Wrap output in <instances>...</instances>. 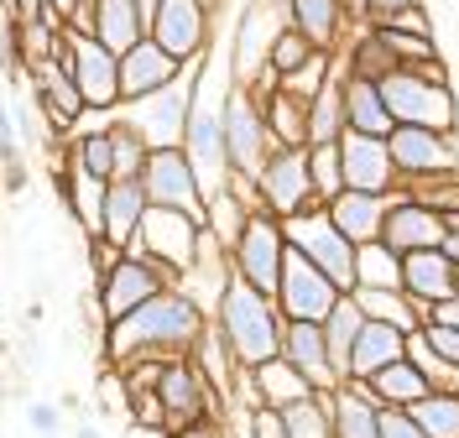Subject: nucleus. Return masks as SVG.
<instances>
[{
    "label": "nucleus",
    "mask_w": 459,
    "mask_h": 438,
    "mask_svg": "<svg viewBox=\"0 0 459 438\" xmlns=\"http://www.w3.org/2000/svg\"><path fill=\"white\" fill-rule=\"evenodd\" d=\"M204 323L209 319L199 313V303L162 288L157 297H146L142 308H131L126 319H115L100 334V350H105L110 371H126L131 360H178V355H188L199 345Z\"/></svg>",
    "instance_id": "obj_1"
},
{
    "label": "nucleus",
    "mask_w": 459,
    "mask_h": 438,
    "mask_svg": "<svg viewBox=\"0 0 459 438\" xmlns=\"http://www.w3.org/2000/svg\"><path fill=\"white\" fill-rule=\"evenodd\" d=\"M209 323L220 329V339L230 345L235 355V365H261V360H272V355H282V308L256 292L251 282H240L235 271H230L225 292H220V303H214V313Z\"/></svg>",
    "instance_id": "obj_2"
},
{
    "label": "nucleus",
    "mask_w": 459,
    "mask_h": 438,
    "mask_svg": "<svg viewBox=\"0 0 459 438\" xmlns=\"http://www.w3.org/2000/svg\"><path fill=\"white\" fill-rule=\"evenodd\" d=\"M381 99H386L392 125H429V131H449V136L459 125V99L449 89L444 58L429 68H392L381 79Z\"/></svg>",
    "instance_id": "obj_3"
},
{
    "label": "nucleus",
    "mask_w": 459,
    "mask_h": 438,
    "mask_svg": "<svg viewBox=\"0 0 459 438\" xmlns=\"http://www.w3.org/2000/svg\"><path fill=\"white\" fill-rule=\"evenodd\" d=\"M194 84H199V63H188L172 84L152 89L142 99H120L115 105V120L126 131H136L146 142V151L183 146V125H188V110H194Z\"/></svg>",
    "instance_id": "obj_4"
},
{
    "label": "nucleus",
    "mask_w": 459,
    "mask_h": 438,
    "mask_svg": "<svg viewBox=\"0 0 459 438\" xmlns=\"http://www.w3.org/2000/svg\"><path fill=\"white\" fill-rule=\"evenodd\" d=\"M199 235L204 225L194 214H178V209H152L146 204L142 225H136V240H131V251L152 262L162 277H168V288L178 282V271H188V266L199 262Z\"/></svg>",
    "instance_id": "obj_5"
},
{
    "label": "nucleus",
    "mask_w": 459,
    "mask_h": 438,
    "mask_svg": "<svg viewBox=\"0 0 459 438\" xmlns=\"http://www.w3.org/2000/svg\"><path fill=\"white\" fill-rule=\"evenodd\" d=\"M157 402H162V434H183V428H199V423H220L225 417V402L214 397V386L204 381V371L188 355L162 360Z\"/></svg>",
    "instance_id": "obj_6"
},
{
    "label": "nucleus",
    "mask_w": 459,
    "mask_h": 438,
    "mask_svg": "<svg viewBox=\"0 0 459 438\" xmlns=\"http://www.w3.org/2000/svg\"><path fill=\"white\" fill-rule=\"evenodd\" d=\"M282 235H287V251H298L303 262H314L340 292L355 288V245L329 225L324 204H308V209H298L292 219H282Z\"/></svg>",
    "instance_id": "obj_7"
},
{
    "label": "nucleus",
    "mask_w": 459,
    "mask_h": 438,
    "mask_svg": "<svg viewBox=\"0 0 459 438\" xmlns=\"http://www.w3.org/2000/svg\"><path fill=\"white\" fill-rule=\"evenodd\" d=\"M168 288V277L157 271L152 262H142L136 251H120L110 262L105 277H94V297H89V319L100 323V334L110 329L115 319H126L131 308H142L146 297H157V292Z\"/></svg>",
    "instance_id": "obj_8"
},
{
    "label": "nucleus",
    "mask_w": 459,
    "mask_h": 438,
    "mask_svg": "<svg viewBox=\"0 0 459 438\" xmlns=\"http://www.w3.org/2000/svg\"><path fill=\"white\" fill-rule=\"evenodd\" d=\"M392 167H397V188H418L433 177L459 173V146L449 131H429V125H392L386 136Z\"/></svg>",
    "instance_id": "obj_9"
},
{
    "label": "nucleus",
    "mask_w": 459,
    "mask_h": 438,
    "mask_svg": "<svg viewBox=\"0 0 459 438\" xmlns=\"http://www.w3.org/2000/svg\"><path fill=\"white\" fill-rule=\"evenodd\" d=\"M282 262H287V235H282V219L266 214V209H251L240 240L230 245V271L240 282H251L256 292H277V277H282Z\"/></svg>",
    "instance_id": "obj_10"
},
{
    "label": "nucleus",
    "mask_w": 459,
    "mask_h": 438,
    "mask_svg": "<svg viewBox=\"0 0 459 438\" xmlns=\"http://www.w3.org/2000/svg\"><path fill=\"white\" fill-rule=\"evenodd\" d=\"M220 116H225V157H230V173H235V177H256L261 162L277 151L272 131H266V120H261L256 94H251L246 84H230V89H225V105H220Z\"/></svg>",
    "instance_id": "obj_11"
},
{
    "label": "nucleus",
    "mask_w": 459,
    "mask_h": 438,
    "mask_svg": "<svg viewBox=\"0 0 459 438\" xmlns=\"http://www.w3.org/2000/svg\"><path fill=\"white\" fill-rule=\"evenodd\" d=\"M251 188H256V209L277 214V219H292L298 209L318 204L314 177H308V146H277L261 162V173L251 177Z\"/></svg>",
    "instance_id": "obj_12"
},
{
    "label": "nucleus",
    "mask_w": 459,
    "mask_h": 438,
    "mask_svg": "<svg viewBox=\"0 0 459 438\" xmlns=\"http://www.w3.org/2000/svg\"><path fill=\"white\" fill-rule=\"evenodd\" d=\"M57 58L68 63L84 110H115V105H120V63H115V53L105 47V42H94V37H84V31L63 27Z\"/></svg>",
    "instance_id": "obj_13"
},
{
    "label": "nucleus",
    "mask_w": 459,
    "mask_h": 438,
    "mask_svg": "<svg viewBox=\"0 0 459 438\" xmlns=\"http://www.w3.org/2000/svg\"><path fill=\"white\" fill-rule=\"evenodd\" d=\"M142 188H146V204L152 209H178V214H194L204 225V188H199V173H194V162H188L183 146L146 151Z\"/></svg>",
    "instance_id": "obj_14"
},
{
    "label": "nucleus",
    "mask_w": 459,
    "mask_h": 438,
    "mask_svg": "<svg viewBox=\"0 0 459 438\" xmlns=\"http://www.w3.org/2000/svg\"><path fill=\"white\" fill-rule=\"evenodd\" d=\"M287 27L282 5L272 0H246L240 21H235V37H230V79L235 84H251L261 68H266V53L277 42V31Z\"/></svg>",
    "instance_id": "obj_15"
},
{
    "label": "nucleus",
    "mask_w": 459,
    "mask_h": 438,
    "mask_svg": "<svg viewBox=\"0 0 459 438\" xmlns=\"http://www.w3.org/2000/svg\"><path fill=\"white\" fill-rule=\"evenodd\" d=\"M272 303L282 308V319H303V323H324V313L340 303V288L318 271L314 262H303L298 251H287L282 277H277V292Z\"/></svg>",
    "instance_id": "obj_16"
},
{
    "label": "nucleus",
    "mask_w": 459,
    "mask_h": 438,
    "mask_svg": "<svg viewBox=\"0 0 459 438\" xmlns=\"http://www.w3.org/2000/svg\"><path fill=\"white\" fill-rule=\"evenodd\" d=\"M146 37L162 53H172L178 63H199L209 53L214 21H209V11H204L199 0H162L157 16H152V27H146Z\"/></svg>",
    "instance_id": "obj_17"
},
{
    "label": "nucleus",
    "mask_w": 459,
    "mask_h": 438,
    "mask_svg": "<svg viewBox=\"0 0 459 438\" xmlns=\"http://www.w3.org/2000/svg\"><path fill=\"white\" fill-rule=\"evenodd\" d=\"M22 84L31 89V99H37V110L48 116L53 131H74V120L84 116V99H79V84H74V73H68V63L63 58H48L37 63V68H22Z\"/></svg>",
    "instance_id": "obj_18"
},
{
    "label": "nucleus",
    "mask_w": 459,
    "mask_h": 438,
    "mask_svg": "<svg viewBox=\"0 0 459 438\" xmlns=\"http://www.w3.org/2000/svg\"><path fill=\"white\" fill-rule=\"evenodd\" d=\"M340 173H344V188H355V193H392L397 188V167H392L386 136L344 131L340 136Z\"/></svg>",
    "instance_id": "obj_19"
},
{
    "label": "nucleus",
    "mask_w": 459,
    "mask_h": 438,
    "mask_svg": "<svg viewBox=\"0 0 459 438\" xmlns=\"http://www.w3.org/2000/svg\"><path fill=\"white\" fill-rule=\"evenodd\" d=\"M381 240L407 256V251H433L444 240V214L429 204H418L412 193L392 188V204H386V219H381Z\"/></svg>",
    "instance_id": "obj_20"
},
{
    "label": "nucleus",
    "mask_w": 459,
    "mask_h": 438,
    "mask_svg": "<svg viewBox=\"0 0 459 438\" xmlns=\"http://www.w3.org/2000/svg\"><path fill=\"white\" fill-rule=\"evenodd\" d=\"M282 16H287V27L303 31L318 53H340L350 27H355L344 0H282Z\"/></svg>",
    "instance_id": "obj_21"
},
{
    "label": "nucleus",
    "mask_w": 459,
    "mask_h": 438,
    "mask_svg": "<svg viewBox=\"0 0 459 438\" xmlns=\"http://www.w3.org/2000/svg\"><path fill=\"white\" fill-rule=\"evenodd\" d=\"M115 63H120V99H142V94L172 84V79L188 68V63H178L172 53H162L152 37L131 42L126 53H115Z\"/></svg>",
    "instance_id": "obj_22"
},
{
    "label": "nucleus",
    "mask_w": 459,
    "mask_h": 438,
    "mask_svg": "<svg viewBox=\"0 0 459 438\" xmlns=\"http://www.w3.org/2000/svg\"><path fill=\"white\" fill-rule=\"evenodd\" d=\"M142 214H146L142 177H115V183H105V209H100V235L94 240H105L115 251H131Z\"/></svg>",
    "instance_id": "obj_23"
},
{
    "label": "nucleus",
    "mask_w": 459,
    "mask_h": 438,
    "mask_svg": "<svg viewBox=\"0 0 459 438\" xmlns=\"http://www.w3.org/2000/svg\"><path fill=\"white\" fill-rule=\"evenodd\" d=\"M282 360L308 381L314 391H334V386H340L334 365H329V350H324V329H318V323H303V319L282 323Z\"/></svg>",
    "instance_id": "obj_24"
},
{
    "label": "nucleus",
    "mask_w": 459,
    "mask_h": 438,
    "mask_svg": "<svg viewBox=\"0 0 459 438\" xmlns=\"http://www.w3.org/2000/svg\"><path fill=\"white\" fill-rule=\"evenodd\" d=\"M386 204H392V193H355V188H344V193H334V199L324 204V214H329V225H334L350 245H366V240H381Z\"/></svg>",
    "instance_id": "obj_25"
},
{
    "label": "nucleus",
    "mask_w": 459,
    "mask_h": 438,
    "mask_svg": "<svg viewBox=\"0 0 459 438\" xmlns=\"http://www.w3.org/2000/svg\"><path fill=\"white\" fill-rule=\"evenodd\" d=\"M402 292L418 297L423 308L455 297V262H449L438 245H433V251H407V256H402Z\"/></svg>",
    "instance_id": "obj_26"
},
{
    "label": "nucleus",
    "mask_w": 459,
    "mask_h": 438,
    "mask_svg": "<svg viewBox=\"0 0 459 438\" xmlns=\"http://www.w3.org/2000/svg\"><path fill=\"white\" fill-rule=\"evenodd\" d=\"M407 355V334H402L397 323H376L366 319L360 323V334H355V350H350V376L344 381H366L376 376L381 365H392Z\"/></svg>",
    "instance_id": "obj_27"
},
{
    "label": "nucleus",
    "mask_w": 459,
    "mask_h": 438,
    "mask_svg": "<svg viewBox=\"0 0 459 438\" xmlns=\"http://www.w3.org/2000/svg\"><path fill=\"white\" fill-rule=\"evenodd\" d=\"M329 417H334V438H381V408L360 381H340L329 391Z\"/></svg>",
    "instance_id": "obj_28"
},
{
    "label": "nucleus",
    "mask_w": 459,
    "mask_h": 438,
    "mask_svg": "<svg viewBox=\"0 0 459 438\" xmlns=\"http://www.w3.org/2000/svg\"><path fill=\"white\" fill-rule=\"evenodd\" d=\"M355 297V308L376 323H397L402 334H418L423 323H429V308L418 303V297H407L402 288H350Z\"/></svg>",
    "instance_id": "obj_29"
},
{
    "label": "nucleus",
    "mask_w": 459,
    "mask_h": 438,
    "mask_svg": "<svg viewBox=\"0 0 459 438\" xmlns=\"http://www.w3.org/2000/svg\"><path fill=\"white\" fill-rule=\"evenodd\" d=\"M366 391H371V402L376 408H412V402H423L433 386H429V376L402 355V360H392V365H381L376 376H366L360 381Z\"/></svg>",
    "instance_id": "obj_30"
},
{
    "label": "nucleus",
    "mask_w": 459,
    "mask_h": 438,
    "mask_svg": "<svg viewBox=\"0 0 459 438\" xmlns=\"http://www.w3.org/2000/svg\"><path fill=\"white\" fill-rule=\"evenodd\" d=\"M89 37L105 42L110 53H126L131 42H142L146 27L136 16V0H89Z\"/></svg>",
    "instance_id": "obj_31"
},
{
    "label": "nucleus",
    "mask_w": 459,
    "mask_h": 438,
    "mask_svg": "<svg viewBox=\"0 0 459 438\" xmlns=\"http://www.w3.org/2000/svg\"><path fill=\"white\" fill-rule=\"evenodd\" d=\"M340 89H344V131H360V136H392V116H386L381 84L344 73Z\"/></svg>",
    "instance_id": "obj_32"
},
{
    "label": "nucleus",
    "mask_w": 459,
    "mask_h": 438,
    "mask_svg": "<svg viewBox=\"0 0 459 438\" xmlns=\"http://www.w3.org/2000/svg\"><path fill=\"white\" fill-rule=\"evenodd\" d=\"M256 105H261V120H266V131H272L277 146H308V105L303 99H292L287 89H272V94H256Z\"/></svg>",
    "instance_id": "obj_33"
},
{
    "label": "nucleus",
    "mask_w": 459,
    "mask_h": 438,
    "mask_svg": "<svg viewBox=\"0 0 459 438\" xmlns=\"http://www.w3.org/2000/svg\"><path fill=\"white\" fill-rule=\"evenodd\" d=\"M360 323H366V313L355 308V297L350 292H340V303L324 313V350H329V365H334V376H350V350H355V334H360Z\"/></svg>",
    "instance_id": "obj_34"
},
{
    "label": "nucleus",
    "mask_w": 459,
    "mask_h": 438,
    "mask_svg": "<svg viewBox=\"0 0 459 438\" xmlns=\"http://www.w3.org/2000/svg\"><path fill=\"white\" fill-rule=\"evenodd\" d=\"M251 381H256V397L261 408H292V402H303V397H314V386L298 376L292 365H287L282 355H272V360H261V365H251Z\"/></svg>",
    "instance_id": "obj_35"
},
{
    "label": "nucleus",
    "mask_w": 459,
    "mask_h": 438,
    "mask_svg": "<svg viewBox=\"0 0 459 438\" xmlns=\"http://www.w3.org/2000/svg\"><path fill=\"white\" fill-rule=\"evenodd\" d=\"M340 84H344V68L334 58L329 84L308 99V146H324V142H340L344 136V89Z\"/></svg>",
    "instance_id": "obj_36"
},
{
    "label": "nucleus",
    "mask_w": 459,
    "mask_h": 438,
    "mask_svg": "<svg viewBox=\"0 0 459 438\" xmlns=\"http://www.w3.org/2000/svg\"><path fill=\"white\" fill-rule=\"evenodd\" d=\"M188 360L199 365L204 381L214 386V397L225 402V391H230V381H235V371H240V365H235V355H230V345L220 339V329H214V323H204V334H199V345L188 350Z\"/></svg>",
    "instance_id": "obj_37"
},
{
    "label": "nucleus",
    "mask_w": 459,
    "mask_h": 438,
    "mask_svg": "<svg viewBox=\"0 0 459 438\" xmlns=\"http://www.w3.org/2000/svg\"><path fill=\"white\" fill-rule=\"evenodd\" d=\"M355 288H402V256L386 240L355 245Z\"/></svg>",
    "instance_id": "obj_38"
},
{
    "label": "nucleus",
    "mask_w": 459,
    "mask_h": 438,
    "mask_svg": "<svg viewBox=\"0 0 459 438\" xmlns=\"http://www.w3.org/2000/svg\"><path fill=\"white\" fill-rule=\"evenodd\" d=\"M371 31L397 68H429V63H438V42L423 37V31H397V27H371Z\"/></svg>",
    "instance_id": "obj_39"
},
{
    "label": "nucleus",
    "mask_w": 459,
    "mask_h": 438,
    "mask_svg": "<svg viewBox=\"0 0 459 438\" xmlns=\"http://www.w3.org/2000/svg\"><path fill=\"white\" fill-rule=\"evenodd\" d=\"M412 423L429 438H459V391H429L423 402H412Z\"/></svg>",
    "instance_id": "obj_40"
},
{
    "label": "nucleus",
    "mask_w": 459,
    "mask_h": 438,
    "mask_svg": "<svg viewBox=\"0 0 459 438\" xmlns=\"http://www.w3.org/2000/svg\"><path fill=\"white\" fill-rule=\"evenodd\" d=\"M287 438H334V417H329V391H314L303 402L282 408Z\"/></svg>",
    "instance_id": "obj_41"
},
{
    "label": "nucleus",
    "mask_w": 459,
    "mask_h": 438,
    "mask_svg": "<svg viewBox=\"0 0 459 438\" xmlns=\"http://www.w3.org/2000/svg\"><path fill=\"white\" fill-rule=\"evenodd\" d=\"M407 360H412V365H418V371L429 376L433 391H459V365L449 360V355L433 350L423 329H418V334H407Z\"/></svg>",
    "instance_id": "obj_42"
},
{
    "label": "nucleus",
    "mask_w": 459,
    "mask_h": 438,
    "mask_svg": "<svg viewBox=\"0 0 459 438\" xmlns=\"http://www.w3.org/2000/svg\"><path fill=\"white\" fill-rule=\"evenodd\" d=\"M308 177H314V199L329 204L334 193H344V173H340V142L308 146Z\"/></svg>",
    "instance_id": "obj_43"
},
{
    "label": "nucleus",
    "mask_w": 459,
    "mask_h": 438,
    "mask_svg": "<svg viewBox=\"0 0 459 438\" xmlns=\"http://www.w3.org/2000/svg\"><path fill=\"white\" fill-rule=\"evenodd\" d=\"M142 167H146V142L115 120L110 125V183L115 177H142Z\"/></svg>",
    "instance_id": "obj_44"
},
{
    "label": "nucleus",
    "mask_w": 459,
    "mask_h": 438,
    "mask_svg": "<svg viewBox=\"0 0 459 438\" xmlns=\"http://www.w3.org/2000/svg\"><path fill=\"white\" fill-rule=\"evenodd\" d=\"M318 47L303 37V31H292V27H282L277 31V42H272V53H266V68L277 73V79H287V73H298L303 63L314 58Z\"/></svg>",
    "instance_id": "obj_45"
},
{
    "label": "nucleus",
    "mask_w": 459,
    "mask_h": 438,
    "mask_svg": "<svg viewBox=\"0 0 459 438\" xmlns=\"http://www.w3.org/2000/svg\"><path fill=\"white\" fill-rule=\"evenodd\" d=\"M329 73H334V53H314V58L303 63L298 73H287V79H282L277 89H287L292 99H303V105H308V99H314L318 89L329 84Z\"/></svg>",
    "instance_id": "obj_46"
},
{
    "label": "nucleus",
    "mask_w": 459,
    "mask_h": 438,
    "mask_svg": "<svg viewBox=\"0 0 459 438\" xmlns=\"http://www.w3.org/2000/svg\"><path fill=\"white\" fill-rule=\"evenodd\" d=\"M94 412L100 417H115V423H126L131 428V397H126V381H120V371H100V381H94Z\"/></svg>",
    "instance_id": "obj_47"
},
{
    "label": "nucleus",
    "mask_w": 459,
    "mask_h": 438,
    "mask_svg": "<svg viewBox=\"0 0 459 438\" xmlns=\"http://www.w3.org/2000/svg\"><path fill=\"white\" fill-rule=\"evenodd\" d=\"M402 193H412L418 204L438 209V214H459V173L433 177V183H418V188H402Z\"/></svg>",
    "instance_id": "obj_48"
},
{
    "label": "nucleus",
    "mask_w": 459,
    "mask_h": 438,
    "mask_svg": "<svg viewBox=\"0 0 459 438\" xmlns=\"http://www.w3.org/2000/svg\"><path fill=\"white\" fill-rule=\"evenodd\" d=\"M22 423L31 428V438H63V402L31 397L27 408H22Z\"/></svg>",
    "instance_id": "obj_49"
},
{
    "label": "nucleus",
    "mask_w": 459,
    "mask_h": 438,
    "mask_svg": "<svg viewBox=\"0 0 459 438\" xmlns=\"http://www.w3.org/2000/svg\"><path fill=\"white\" fill-rule=\"evenodd\" d=\"M407 5H423V0H360V11H355V21L360 27H386L397 11H407Z\"/></svg>",
    "instance_id": "obj_50"
},
{
    "label": "nucleus",
    "mask_w": 459,
    "mask_h": 438,
    "mask_svg": "<svg viewBox=\"0 0 459 438\" xmlns=\"http://www.w3.org/2000/svg\"><path fill=\"white\" fill-rule=\"evenodd\" d=\"M381 438H429L407 408H381Z\"/></svg>",
    "instance_id": "obj_51"
},
{
    "label": "nucleus",
    "mask_w": 459,
    "mask_h": 438,
    "mask_svg": "<svg viewBox=\"0 0 459 438\" xmlns=\"http://www.w3.org/2000/svg\"><path fill=\"white\" fill-rule=\"evenodd\" d=\"M246 428H251V438H287V423L277 408H251L246 412Z\"/></svg>",
    "instance_id": "obj_52"
},
{
    "label": "nucleus",
    "mask_w": 459,
    "mask_h": 438,
    "mask_svg": "<svg viewBox=\"0 0 459 438\" xmlns=\"http://www.w3.org/2000/svg\"><path fill=\"white\" fill-rule=\"evenodd\" d=\"M386 27L397 31H423V37H433V21H429V5H407V11H397Z\"/></svg>",
    "instance_id": "obj_53"
},
{
    "label": "nucleus",
    "mask_w": 459,
    "mask_h": 438,
    "mask_svg": "<svg viewBox=\"0 0 459 438\" xmlns=\"http://www.w3.org/2000/svg\"><path fill=\"white\" fill-rule=\"evenodd\" d=\"M423 334H429V345L438 355H449L459 365V329H444V323H423Z\"/></svg>",
    "instance_id": "obj_54"
},
{
    "label": "nucleus",
    "mask_w": 459,
    "mask_h": 438,
    "mask_svg": "<svg viewBox=\"0 0 459 438\" xmlns=\"http://www.w3.org/2000/svg\"><path fill=\"white\" fill-rule=\"evenodd\" d=\"M438 251L459 266V214H444V240H438Z\"/></svg>",
    "instance_id": "obj_55"
},
{
    "label": "nucleus",
    "mask_w": 459,
    "mask_h": 438,
    "mask_svg": "<svg viewBox=\"0 0 459 438\" xmlns=\"http://www.w3.org/2000/svg\"><path fill=\"white\" fill-rule=\"evenodd\" d=\"M429 323H444V329H459V297H444L429 308Z\"/></svg>",
    "instance_id": "obj_56"
},
{
    "label": "nucleus",
    "mask_w": 459,
    "mask_h": 438,
    "mask_svg": "<svg viewBox=\"0 0 459 438\" xmlns=\"http://www.w3.org/2000/svg\"><path fill=\"white\" fill-rule=\"evenodd\" d=\"M16 360H22L27 371H37V365H42V345H37L31 334H22V339H16Z\"/></svg>",
    "instance_id": "obj_57"
},
{
    "label": "nucleus",
    "mask_w": 459,
    "mask_h": 438,
    "mask_svg": "<svg viewBox=\"0 0 459 438\" xmlns=\"http://www.w3.org/2000/svg\"><path fill=\"white\" fill-rule=\"evenodd\" d=\"M68 438H110V434H105V423H100V417H84V423H74V428H68Z\"/></svg>",
    "instance_id": "obj_58"
},
{
    "label": "nucleus",
    "mask_w": 459,
    "mask_h": 438,
    "mask_svg": "<svg viewBox=\"0 0 459 438\" xmlns=\"http://www.w3.org/2000/svg\"><path fill=\"white\" fill-rule=\"evenodd\" d=\"M157 5H162V0H136V16H142V27H152V16H157Z\"/></svg>",
    "instance_id": "obj_59"
},
{
    "label": "nucleus",
    "mask_w": 459,
    "mask_h": 438,
    "mask_svg": "<svg viewBox=\"0 0 459 438\" xmlns=\"http://www.w3.org/2000/svg\"><path fill=\"white\" fill-rule=\"evenodd\" d=\"M204 11H209V21H214V16H220V11H225V0H199Z\"/></svg>",
    "instance_id": "obj_60"
},
{
    "label": "nucleus",
    "mask_w": 459,
    "mask_h": 438,
    "mask_svg": "<svg viewBox=\"0 0 459 438\" xmlns=\"http://www.w3.org/2000/svg\"><path fill=\"white\" fill-rule=\"evenodd\" d=\"M455 297H459V266H455Z\"/></svg>",
    "instance_id": "obj_61"
},
{
    "label": "nucleus",
    "mask_w": 459,
    "mask_h": 438,
    "mask_svg": "<svg viewBox=\"0 0 459 438\" xmlns=\"http://www.w3.org/2000/svg\"><path fill=\"white\" fill-rule=\"evenodd\" d=\"M272 5H282V0H272Z\"/></svg>",
    "instance_id": "obj_62"
}]
</instances>
